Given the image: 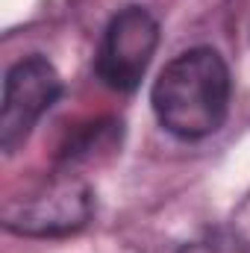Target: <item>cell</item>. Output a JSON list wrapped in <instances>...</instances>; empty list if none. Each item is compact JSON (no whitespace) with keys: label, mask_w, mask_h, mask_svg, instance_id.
<instances>
[{"label":"cell","mask_w":250,"mask_h":253,"mask_svg":"<svg viewBox=\"0 0 250 253\" xmlns=\"http://www.w3.org/2000/svg\"><path fill=\"white\" fill-rule=\"evenodd\" d=\"M153 112L180 138H203L224 124L230 109V71L212 47H194L165 65L153 83Z\"/></svg>","instance_id":"6da1fadb"},{"label":"cell","mask_w":250,"mask_h":253,"mask_svg":"<svg viewBox=\"0 0 250 253\" xmlns=\"http://www.w3.org/2000/svg\"><path fill=\"white\" fill-rule=\"evenodd\" d=\"M159 44V24L141 6H126L118 12L97 50V77L112 91H132Z\"/></svg>","instance_id":"7a4b0ae2"},{"label":"cell","mask_w":250,"mask_h":253,"mask_svg":"<svg viewBox=\"0 0 250 253\" xmlns=\"http://www.w3.org/2000/svg\"><path fill=\"white\" fill-rule=\"evenodd\" d=\"M62 80L44 56H27L6 74L3 106H0V147L12 153L27 141L30 129L56 103Z\"/></svg>","instance_id":"3957f363"},{"label":"cell","mask_w":250,"mask_h":253,"mask_svg":"<svg viewBox=\"0 0 250 253\" xmlns=\"http://www.w3.org/2000/svg\"><path fill=\"white\" fill-rule=\"evenodd\" d=\"M91 206H88V189L77 183L74 177H65L50 183L47 189L33 194L21 206L6 209V224L18 233L33 236H50V233H68L85 224Z\"/></svg>","instance_id":"277c9868"},{"label":"cell","mask_w":250,"mask_h":253,"mask_svg":"<svg viewBox=\"0 0 250 253\" xmlns=\"http://www.w3.org/2000/svg\"><path fill=\"white\" fill-rule=\"evenodd\" d=\"M115 138H118V129L115 124H88L74 141H68V147L62 150V162L74 165L80 159H91L97 156L100 150H112L115 147Z\"/></svg>","instance_id":"5b68a950"}]
</instances>
